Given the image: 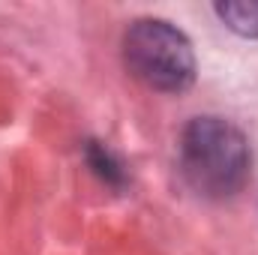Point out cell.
Returning <instances> with one entry per match:
<instances>
[{
  "instance_id": "2",
  "label": "cell",
  "mask_w": 258,
  "mask_h": 255,
  "mask_svg": "<svg viewBox=\"0 0 258 255\" xmlns=\"http://www.w3.org/2000/svg\"><path fill=\"white\" fill-rule=\"evenodd\" d=\"M129 75L156 93H183L195 84V51L189 36L165 18H135L123 33Z\"/></svg>"
},
{
  "instance_id": "3",
  "label": "cell",
  "mask_w": 258,
  "mask_h": 255,
  "mask_svg": "<svg viewBox=\"0 0 258 255\" xmlns=\"http://www.w3.org/2000/svg\"><path fill=\"white\" fill-rule=\"evenodd\" d=\"M84 159H87V165L93 168V174H96L102 183H108L111 189H123V186H126V180H129L126 165H123V159H120L108 144L90 138V141L84 144Z\"/></svg>"
},
{
  "instance_id": "1",
  "label": "cell",
  "mask_w": 258,
  "mask_h": 255,
  "mask_svg": "<svg viewBox=\"0 0 258 255\" xmlns=\"http://www.w3.org/2000/svg\"><path fill=\"white\" fill-rule=\"evenodd\" d=\"M177 168L195 195L225 201L249 183L252 150L240 126L216 114H201L180 132Z\"/></svg>"
},
{
  "instance_id": "4",
  "label": "cell",
  "mask_w": 258,
  "mask_h": 255,
  "mask_svg": "<svg viewBox=\"0 0 258 255\" xmlns=\"http://www.w3.org/2000/svg\"><path fill=\"white\" fill-rule=\"evenodd\" d=\"M213 12L231 33L258 39V0H222L213 6Z\"/></svg>"
}]
</instances>
